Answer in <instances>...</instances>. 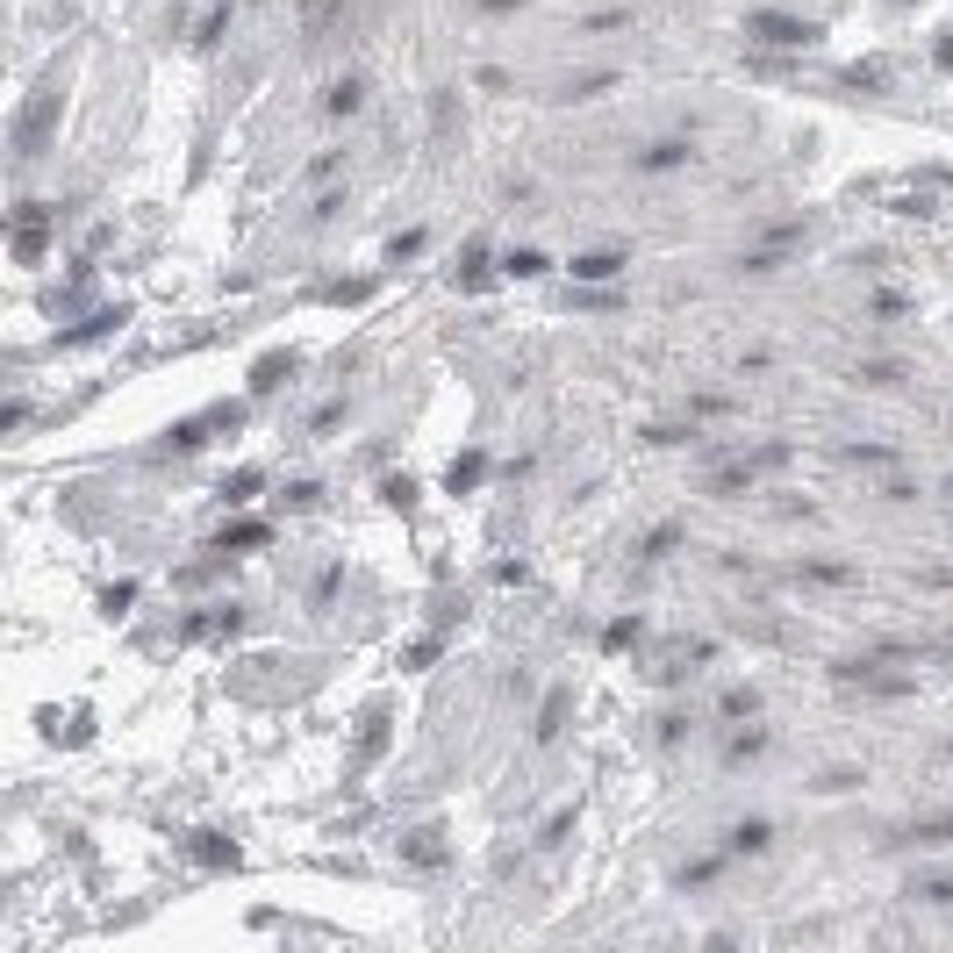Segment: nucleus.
Masks as SVG:
<instances>
[{
  "label": "nucleus",
  "instance_id": "obj_20",
  "mask_svg": "<svg viewBox=\"0 0 953 953\" xmlns=\"http://www.w3.org/2000/svg\"><path fill=\"white\" fill-rule=\"evenodd\" d=\"M860 380H868V387H896L903 366H896V359H875V366H860Z\"/></svg>",
  "mask_w": 953,
  "mask_h": 953
},
{
  "label": "nucleus",
  "instance_id": "obj_7",
  "mask_svg": "<svg viewBox=\"0 0 953 953\" xmlns=\"http://www.w3.org/2000/svg\"><path fill=\"white\" fill-rule=\"evenodd\" d=\"M43 251H51V223H22V230H15V258H22V266H36Z\"/></svg>",
  "mask_w": 953,
  "mask_h": 953
},
{
  "label": "nucleus",
  "instance_id": "obj_5",
  "mask_svg": "<svg viewBox=\"0 0 953 953\" xmlns=\"http://www.w3.org/2000/svg\"><path fill=\"white\" fill-rule=\"evenodd\" d=\"M280 373H294V352H266V359L251 366V387H258V395H273V387H280Z\"/></svg>",
  "mask_w": 953,
  "mask_h": 953
},
{
  "label": "nucleus",
  "instance_id": "obj_6",
  "mask_svg": "<svg viewBox=\"0 0 953 953\" xmlns=\"http://www.w3.org/2000/svg\"><path fill=\"white\" fill-rule=\"evenodd\" d=\"M767 839H774L767 817H746V825H731V853H767Z\"/></svg>",
  "mask_w": 953,
  "mask_h": 953
},
{
  "label": "nucleus",
  "instance_id": "obj_12",
  "mask_svg": "<svg viewBox=\"0 0 953 953\" xmlns=\"http://www.w3.org/2000/svg\"><path fill=\"white\" fill-rule=\"evenodd\" d=\"M258 488H266V473H258V466H244L237 481H223V502H230V509H244V502H251Z\"/></svg>",
  "mask_w": 953,
  "mask_h": 953
},
{
  "label": "nucleus",
  "instance_id": "obj_22",
  "mask_svg": "<svg viewBox=\"0 0 953 953\" xmlns=\"http://www.w3.org/2000/svg\"><path fill=\"white\" fill-rule=\"evenodd\" d=\"M911 896H925V903H946V911H953V875H932V882H918Z\"/></svg>",
  "mask_w": 953,
  "mask_h": 953
},
{
  "label": "nucleus",
  "instance_id": "obj_13",
  "mask_svg": "<svg viewBox=\"0 0 953 953\" xmlns=\"http://www.w3.org/2000/svg\"><path fill=\"white\" fill-rule=\"evenodd\" d=\"M911 846H953V817H918V825H911Z\"/></svg>",
  "mask_w": 953,
  "mask_h": 953
},
{
  "label": "nucleus",
  "instance_id": "obj_4",
  "mask_svg": "<svg viewBox=\"0 0 953 953\" xmlns=\"http://www.w3.org/2000/svg\"><path fill=\"white\" fill-rule=\"evenodd\" d=\"M402 853L416 860V868H445V832H438V825H423V832H416Z\"/></svg>",
  "mask_w": 953,
  "mask_h": 953
},
{
  "label": "nucleus",
  "instance_id": "obj_27",
  "mask_svg": "<svg viewBox=\"0 0 953 953\" xmlns=\"http://www.w3.org/2000/svg\"><path fill=\"white\" fill-rule=\"evenodd\" d=\"M624 22H631V8H602V15H588L595 36H602V29H624Z\"/></svg>",
  "mask_w": 953,
  "mask_h": 953
},
{
  "label": "nucleus",
  "instance_id": "obj_11",
  "mask_svg": "<svg viewBox=\"0 0 953 953\" xmlns=\"http://www.w3.org/2000/svg\"><path fill=\"white\" fill-rule=\"evenodd\" d=\"M610 86H617V72H581V79H567L559 101H595V94H610Z\"/></svg>",
  "mask_w": 953,
  "mask_h": 953
},
{
  "label": "nucleus",
  "instance_id": "obj_24",
  "mask_svg": "<svg viewBox=\"0 0 953 953\" xmlns=\"http://www.w3.org/2000/svg\"><path fill=\"white\" fill-rule=\"evenodd\" d=\"M810 581H825V588H846V581H853V574H846V567H839V559H817V567H810Z\"/></svg>",
  "mask_w": 953,
  "mask_h": 953
},
{
  "label": "nucleus",
  "instance_id": "obj_26",
  "mask_svg": "<svg viewBox=\"0 0 953 953\" xmlns=\"http://www.w3.org/2000/svg\"><path fill=\"white\" fill-rule=\"evenodd\" d=\"M846 459H853V466H860V459H868V466H889L896 452H889V445H846Z\"/></svg>",
  "mask_w": 953,
  "mask_h": 953
},
{
  "label": "nucleus",
  "instance_id": "obj_25",
  "mask_svg": "<svg viewBox=\"0 0 953 953\" xmlns=\"http://www.w3.org/2000/svg\"><path fill=\"white\" fill-rule=\"evenodd\" d=\"M416 251H423V230H402L395 244H387V258H395V266H402V258H416Z\"/></svg>",
  "mask_w": 953,
  "mask_h": 953
},
{
  "label": "nucleus",
  "instance_id": "obj_28",
  "mask_svg": "<svg viewBox=\"0 0 953 953\" xmlns=\"http://www.w3.org/2000/svg\"><path fill=\"white\" fill-rule=\"evenodd\" d=\"M760 746H767V739H760V731H739V739H731L724 753H731V760H746V753H760Z\"/></svg>",
  "mask_w": 953,
  "mask_h": 953
},
{
  "label": "nucleus",
  "instance_id": "obj_19",
  "mask_svg": "<svg viewBox=\"0 0 953 953\" xmlns=\"http://www.w3.org/2000/svg\"><path fill=\"white\" fill-rule=\"evenodd\" d=\"M674 545H681V524H660L653 538H645V559H667Z\"/></svg>",
  "mask_w": 953,
  "mask_h": 953
},
{
  "label": "nucleus",
  "instance_id": "obj_29",
  "mask_svg": "<svg viewBox=\"0 0 953 953\" xmlns=\"http://www.w3.org/2000/svg\"><path fill=\"white\" fill-rule=\"evenodd\" d=\"M853 782H860L853 767H832V774H825V782H817V789H825V796H839V789H853Z\"/></svg>",
  "mask_w": 953,
  "mask_h": 953
},
{
  "label": "nucleus",
  "instance_id": "obj_23",
  "mask_svg": "<svg viewBox=\"0 0 953 953\" xmlns=\"http://www.w3.org/2000/svg\"><path fill=\"white\" fill-rule=\"evenodd\" d=\"M380 495H387V502H395V509H416V481H409V473H395V481H387Z\"/></svg>",
  "mask_w": 953,
  "mask_h": 953
},
{
  "label": "nucleus",
  "instance_id": "obj_10",
  "mask_svg": "<svg viewBox=\"0 0 953 953\" xmlns=\"http://www.w3.org/2000/svg\"><path fill=\"white\" fill-rule=\"evenodd\" d=\"M846 86H868V94H882V86H889V65H882V58H853V65H846Z\"/></svg>",
  "mask_w": 953,
  "mask_h": 953
},
{
  "label": "nucleus",
  "instance_id": "obj_17",
  "mask_svg": "<svg viewBox=\"0 0 953 953\" xmlns=\"http://www.w3.org/2000/svg\"><path fill=\"white\" fill-rule=\"evenodd\" d=\"M266 538H273V524H230V531H223V552H230V545H266Z\"/></svg>",
  "mask_w": 953,
  "mask_h": 953
},
{
  "label": "nucleus",
  "instance_id": "obj_21",
  "mask_svg": "<svg viewBox=\"0 0 953 953\" xmlns=\"http://www.w3.org/2000/svg\"><path fill=\"white\" fill-rule=\"evenodd\" d=\"M753 710H760L753 688H724V717H753Z\"/></svg>",
  "mask_w": 953,
  "mask_h": 953
},
{
  "label": "nucleus",
  "instance_id": "obj_9",
  "mask_svg": "<svg viewBox=\"0 0 953 953\" xmlns=\"http://www.w3.org/2000/svg\"><path fill=\"white\" fill-rule=\"evenodd\" d=\"M481 473H488V459H481V452H459V459L445 466V488L459 495V488H473V481H481Z\"/></svg>",
  "mask_w": 953,
  "mask_h": 953
},
{
  "label": "nucleus",
  "instance_id": "obj_2",
  "mask_svg": "<svg viewBox=\"0 0 953 953\" xmlns=\"http://www.w3.org/2000/svg\"><path fill=\"white\" fill-rule=\"evenodd\" d=\"M187 853L201 860V868H237V839H223V832H194Z\"/></svg>",
  "mask_w": 953,
  "mask_h": 953
},
{
  "label": "nucleus",
  "instance_id": "obj_1",
  "mask_svg": "<svg viewBox=\"0 0 953 953\" xmlns=\"http://www.w3.org/2000/svg\"><path fill=\"white\" fill-rule=\"evenodd\" d=\"M746 29H753L760 43H774V51H810V43H817V22H810V15H782V8H760Z\"/></svg>",
  "mask_w": 953,
  "mask_h": 953
},
{
  "label": "nucleus",
  "instance_id": "obj_8",
  "mask_svg": "<svg viewBox=\"0 0 953 953\" xmlns=\"http://www.w3.org/2000/svg\"><path fill=\"white\" fill-rule=\"evenodd\" d=\"M681 158H688V144H681V137H660L653 151H645V158H638V172H674Z\"/></svg>",
  "mask_w": 953,
  "mask_h": 953
},
{
  "label": "nucleus",
  "instance_id": "obj_18",
  "mask_svg": "<svg viewBox=\"0 0 953 953\" xmlns=\"http://www.w3.org/2000/svg\"><path fill=\"white\" fill-rule=\"evenodd\" d=\"M602 645H610V653H624V645H638V617H617L610 631H602Z\"/></svg>",
  "mask_w": 953,
  "mask_h": 953
},
{
  "label": "nucleus",
  "instance_id": "obj_32",
  "mask_svg": "<svg viewBox=\"0 0 953 953\" xmlns=\"http://www.w3.org/2000/svg\"><path fill=\"white\" fill-rule=\"evenodd\" d=\"M481 8H488V15H509V8H524V0H481Z\"/></svg>",
  "mask_w": 953,
  "mask_h": 953
},
{
  "label": "nucleus",
  "instance_id": "obj_14",
  "mask_svg": "<svg viewBox=\"0 0 953 953\" xmlns=\"http://www.w3.org/2000/svg\"><path fill=\"white\" fill-rule=\"evenodd\" d=\"M359 101H366V79H337L330 86V115H359Z\"/></svg>",
  "mask_w": 953,
  "mask_h": 953
},
{
  "label": "nucleus",
  "instance_id": "obj_31",
  "mask_svg": "<svg viewBox=\"0 0 953 953\" xmlns=\"http://www.w3.org/2000/svg\"><path fill=\"white\" fill-rule=\"evenodd\" d=\"M932 58H939V72H953V29H939V43H932Z\"/></svg>",
  "mask_w": 953,
  "mask_h": 953
},
{
  "label": "nucleus",
  "instance_id": "obj_16",
  "mask_svg": "<svg viewBox=\"0 0 953 953\" xmlns=\"http://www.w3.org/2000/svg\"><path fill=\"white\" fill-rule=\"evenodd\" d=\"M481 266H488V244H466V251H459V266H452V280H459V287H473V280H481Z\"/></svg>",
  "mask_w": 953,
  "mask_h": 953
},
{
  "label": "nucleus",
  "instance_id": "obj_15",
  "mask_svg": "<svg viewBox=\"0 0 953 953\" xmlns=\"http://www.w3.org/2000/svg\"><path fill=\"white\" fill-rule=\"evenodd\" d=\"M502 266H509L516 280H538V273H545V251H531V244H516V251L502 258Z\"/></svg>",
  "mask_w": 953,
  "mask_h": 953
},
{
  "label": "nucleus",
  "instance_id": "obj_3",
  "mask_svg": "<svg viewBox=\"0 0 953 953\" xmlns=\"http://www.w3.org/2000/svg\"><path fill=\"white\" fill-rule=\"evenodd\" d=\"M624 273V251H581L574 258V280H617Z\"/></svg>",
  "mask_w": 953,
  "mask_h": 953
},
{
  "label": "nucleus",
  "instance_id": "obj_30",
  "mask_svg": "<svg viewBox=\"0 0 953 953\" xmlns=\"http://www.w3.org/2000/svg\"><path fill=\"white\" fill-rule=\"evenodd\" d=\"M101 602H108V617H122V610H129V602H137V588H129V581H122V588H108Z\"/></svg>",
  "mask_w": 953,
  "mask_h": 953
}]
</instances>
